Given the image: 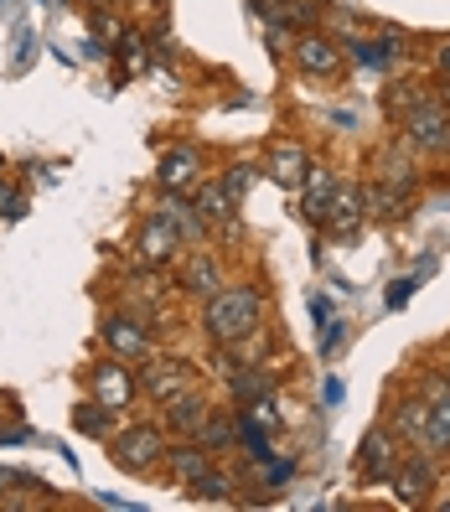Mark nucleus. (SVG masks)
<instances>
[{
	"instance_id": "obj_16",
	"label": "nucleus",
	"mask_w": 450,
	"mask_h": 512,
	"mask_svg": "<svg viewBox=\"0 0 450 512\" xmlns=\"http://www.w3.org/2000/svg\"><path fill=\"white\" fill-rule=\"evenodd\" d=\"M197 150H166L161 156V166H156V176H161V187L166 192H182V187H192L197 182Z\"/></svg>"
},
{
	"instance_id": "obj_22",
	"label": "nucleus",
	"mask_w": 450,
	"mask_h": 512,
	"mask_svg": "<svg viewBox=\"0 0 450 512\" xmlns=\"http://www.w3.org/2000/svg\"><path fill=\"white\" fill-rule=\"evenodd\" d=\"M166 218L176 223V233H187V238H202V233H207V223H202V213L192 218V213H187V202H182V197H176V192L166 197Z\"/></svg>"
},
{
	"instance_id": "obj_20",
	"label": "nucleus",
	"mask_w": 450,
	"mask_h": 512,
	"mask_svg": "<svg viewBox=\"0 0 450 512\" xmlns=\"http://www.w3.org/2000/svg\"><path fill=\"white\" fill-rule=\"evenodd\" d=\"M425 425H430V404H425V399H404L399 414H394V430H399L404 440H414V435H425Z\"/></svg>"
},
{
	"instance_id": "obj_8",
	"label": "nucleus",
	"mask_w": 450,
	"mask_h": 512,
	"mask_svg": "<svg viewBox=\"0 0 450 512\" xmlns=\"http://www.w3.org/2000/svg\"><path fill=\"white\" fill-rule=\"evenodd\" d=\"M357 466H363V476L373 481H388L399 471V456H394V435L388 430H368L363 435V456H357Z\"/></svg>"
},
{
	"instance_id": "obj_17",
	"label": "nucleus",
	"mask_w": 450,
	"mask_h": 512,
	"mask_svg": "<svg viewBox=\"0 0 450 512\" xmlns=\"http://www.w3.org/2000/svg\"><path fill=\"white\" fill-rule=\"evenodd\" d=\"M182 290H192V295H218V290H223V269H218V259L192 254V259L182 264Z\"/></svg>"
},
{
	"instance_id": "obj_10",
	"label": "nucleus",
	"mask_w": 450,
	"mask_h": 512,
	"mask_svg": "<svg viewBox=\"0 0 450 512\" xmlns=\"http://www.w3.org/2000/svg\"><path fill=\"white\" fill-rule=\"evenodd\" d=\"M394 492H399V502H425V497L435 492V461L419 456V461L399 466V471H394Z\"/></svg>"
},
{
	"instance_id": "obj_18",
	"label": "nucleus",
	"mask_w": 450,
	"mask_h": 512,
	"mask_svg": "<svg viewBox=\"0 0 450 512\" xmlns=\"http://www.w3.org/2000/svg\"><path fill=\"white\" fill-rule=\"evenodd\" d=\"M197 213H202V223H233V213H238V202L223 192V182H207V187H197Z\"/></svg>"
},
{
	"instance_id": "obj_1",
	"label": "nucleus",
	"mask_w": 450,
	"mask_h": 512,
	"mask_svg": "<svg viewBox=\"0 0 450 512\" xmlns=\"http://www.w3.org/2000/svg\"><path fill=\"white\" fill-rule=\"evenodd\" d=\"M259 311H264V295L249 290V285H233V290H218L207 295V316H202V331L213 342H238L249 337V331H259Z\"/></svg>"
},
{
	"instance_id": "obj_2",
	"label": "nucleus",
	"mask_w": 450,
	"mask_h": 512,
	"mask_svg": "<svg viewBox=\"0 0 450 512\" xmlns=\"http://www.w3.org/2000/svg\"><path fill=\"white\" fill-rule=\"evenodd\" d=\"M166 456V435L156 425H130L125 435H114V466L125 471H150Z\"/></svg>"
},
{
	"instance_id": "obj_5",
	"label": "nucleus",
	"mask_w": 450,
	"mask_h": 512,
	"mask_svg": "<svg viewBox=\"0 0 450 512\" xmlns=\"http://www.w3.org/2000/svg\"><path fill=\"white\" fill-rule=\"evenodd\" d=\"M135 249H140L145 264H171L176 249H182V233H176V223H171L166 213H156V218H145V223H140Z\"/></svg>"
},
{
	"instance_id": "obj_9",
	"label": "nucleus",
	"mask_w": 450,
	"mask_h": 512,
	"mask_svg": "<svg viewBox=\"0 0 450 512\" xmlns=\"http://www.w3.org/2000/svg\"><path fill=\"white\" fill-rule=\"evenodd\" d=\"M166 471L182 481V487H192L197 476H207L213 471V450H207L202 440H192V445H176V450H166Z\"/></svg>"
},
{
	"instance_id": "obj_25",
	"label": "nucleus",
	"mask_w": 450,
	"mask_h": 512,
	"mask_svg": "<svg viewBox=\"0 0 450 512\" xmlns=\"http://www.w3.org/2000/svg\"><path fill=\"white\" fill-rule=\"evenodd\" d=\"M192 497H202V502H223L228 492H233V481L228 476H218V471H207V476H197L192 487H187Z\"/></svg>"
},
{
	"instance_id": "obj_11",
	"label": "nucleus",
	"mask_w": 450,
	"mask_h": 512,
	"mask_svg": "<svg viewBox=\"0 0 450 512\" xmlns=\"http://www.w3.org/2000/svg\"><path fill=\"white\" fill-rule=\"evenodd\" d=\"M363 213H368V192H337L332 197V213H326V228H332L337 238H352L357 233V223H363Z\"/></svg>"
},
{
	"instance_id": "obj_30",
	"label": "nucleus",
	"mask_w": 450,
	"mask_h": 512,
	"mask_svg": "<svg viewBox=\"0 0 450 512\" xmlns=\"http://www.w3.org/2000/svg\"><path fill=\"white\" fill-rule=\"evenodd\" d=\"M11 202H16V192H11V187H0V213H6Z\"/></svg>"
},
{
	"instance_id": "obj_27",
	"label": "nucleus",
	"mask_w": 450,
	"mask_h": 512,
	"mask_svg": "<svg viewBox=\"0 0 450 512\" xmlns=\"http://www.w3.org/2000/svg\"><path fill=\"white\" fill-rule=\"evenodd\" d=\"M249 187H254V166H233V171L223 176V192H228L233 202H238V197H244Z\"/></svg>"
},
{
	"instance_id": "obj_6",
	"label": "nucleus",
	"mask_w": 450,
	"mask_h": 512,
	"mask_svg": "<svg viewBox=\"0 0 450 512\" xmlns=\"http://www.w3.org/2000/svg\"><path fill=\"white\" fill-rule=\"evenodd\" d=\"M88 383H94V399L104 409H114V414L135 399V378H130V368L119 363V357H114V363H99L94 373H88Z\"/></svg>"
},
{
	"instance_id": "obj_23",
	"label": "nucleus",
	"mask_w": 450,
	"mask_h": 512,
	"mask_svg": "<svg viewBox=\"0 0 450 512\" xmlns=\"http://www.w3.org/2000/svg\"><path fill=\"white\" fill-rule=\"evenodd\" d=\"M73 425H78L83 435H109V430H114V409L88 404V409H78V414H73Z\"/></svg>"
},
{
	"instance_id": "obj_15",
	"label": "nucleus",
	"mask_w": 450,
	"mask_h": 512,
	"mask_svg": "<svg viewBox=\"0 0 450 512\" xmlns=\"http://www.w3.org/2000/svg\"><path fill=\"white\" fill-rule=\"evenodd\" d=\"M207 419H213V409H207L197 394H182V399H171V404H166V425H171L176 435H192V440H197Z\"/></svg>"
},
{
	"instance_id": "obj_28",
	"label": "nucleus",
	"mask_w": 450,
	"mask_h": 512,
	"mask_svg": "<svg viewBox=\"0 0 450 512\" xmlns=\"http://www.w3.org/2000/svg\"><path fill=\"white\" fill-rule=\"evenodd\" d=\"M119 52H130V68H135V73L145 68V52H140V37H135V32H125V47H119Z\"/></svg>"
},
{
	"instance_id": "obj_26",
	"label": "nucleus",
	"mask_w": 450,
	"mask_h": 512,
	"mask_svg": "<svg viewBox=\"0 0 450 512\" xmlns=\"http://www.w3.org/2000/svg\"><path fill=\"white\" fill-rule=\"evenodd\" d=\"M368 213L399 218V213H404V192H399V187H394V192H373V197H368Z\"/></svg>"
},
{
	"instance_id": "obj_14",
	"label": "nucleus",
	"mask_w": 450,
	"mask_h": 512,
	"mask_svg": "<svg viewBox=\"0 0 450 512\" xmlns=\"http://www.w3.org/2000/svg\"><path fill=\"white\" fill-rule=\"evenodd\" d=\"M306 171H311V161H306V150H300V145H275V150H269V176H275L285 192H295L300 182H306Z\"/></svg>"
},
{
	"instance_id": "obj_29",
	"label": "nucleus",
	"mask_w": 450,
	"mask_h": 512,
	"mask_svg": "<svg viewBox=\"0 0 450 512\" xmlns=\"http://www.w3.org/2000/svg\"><path fill=\"white\" fill-rule=\"evenodd\" d=\"M440 73H445V78H450V42H445V47H440Z\"/></svg>"
},
{
	"instance_id": "obj_13",
	"label": "nucleus",
	"mask_w": 450,
	"mask_h": 512,
	"mask_svg": "<svg viewBox=\"0 0 450 512\" xmlns=\"http://www.w3.org/2000/svg\"><path fill=\"white\" fill-rule=\"evenodd\" d=\"M300 187H306V202H300V207H306V218H311V223H326V213H332V197H337L332 171H326V166H311Z\"/></svg>"
},
{
	"instance_id": "obj_12",
	"label": "nucleus",
	"mask_w": 450,
	"mask_h": 512,
	"mask_svg": "<svg viewBox=\"0 0 450 512\" xmlns=\"http://www.w3.org/2000/svg\"><path fill=\"white\" fill-rule=\"evenodd\" d=\"M104 342H109V352L114 357H145V326L140 321H130V316H109L104 321Z\"/></svg>"
},
{
	"instance_id": "obj_24",
	"label": "nucleus",
	"mask_w": 450,
	"mask_h": 512,
	"mask_svg": "<svg viewBox=\"0 0 450 512\" xmlns=\"http://www.w3.org/2000/svg\"><path fill=\"white\" fill-rule=\"evenodd\" d=\"M197 440H202L207 450H228V445L238 440V425H233V419H207Z\"/></svg>"
},
{
	"instance_id": "obj_7",
	"label": "nucleus",
	"mask_w": 450,
	"mask_h": 512,
	"mask_svg": "<svg viewBox=\"0 0 450 512\" xmlns=\"http://www.w3.org/2000/svg\"><path fill=\"white\" fill-rule=\"evenodd\" d=\"M404 130H409V140L414 145H445V130H450V109L445 104H414L409 114H404Z\"/></svg>"
},
{
	"instance_id": "obj_3",
	"label": "nucleus",
	"mask_w": 450,
	"mask_h": 512,
	"mask_svg": "<svg viewBox=\"0 0 450 512\" xmlns=\"http://www.w3.org/2000/svg\"><path fill=\"white\" fill-rule=\"evenodd\" d=\"M192 383H197V368L182 363V357H156V363L145 368V378H140V388H145L156 404H171V399L192 394Z\"/></svg>"
},
{
	"instance_id": "obj_4",
	"label": "nucleus",
	"mask_w": 450,
	"mask_h": 512,
	"mask_svg": "<svg viewBox=\"0 0 450 512\" xmlns=\"http://www.w3.org/2000/svg\"><path fill=\"white\" fill-rule=\"evenodd\" d=\"M295 68L306 73V78H337L342 73V52L332 37H321V32H306L295 42Z\"/></svg>"
},
{
	"instance_id": "obj_21",
	"label": "nucleus",
	"mask_w": 450,
	"mask_h": 512,
	"mask_svg": "<svg viewBox=\"0 0 450 512\" xmlns=\"http://www.w3.org/2000/svg\"><path fill=\"white\" fill-rule=\"evenodd\" d=\"M425 435H430L435 450H450V394H440V399L430 404V425H425Z\"/></svg>"
},
{
	"instance_id": "obj_19",
	"label": "nucleus",
	"mask_w": 450,
	"mask_h": 512,
	"mask_svg": "<svg viewBox=\"0 0 450 512\" xmlns=\"http://www.w3.org/2000/svg\"><path fill=\"white\" fill-rule=\"evenodd\" d=\"M228 388H233L238 404H254V399H269V388H275V383H269L264 373H254V368H249V373L233 368V373H228Z\"/></svg>"
}]
</instances>
